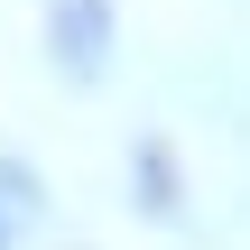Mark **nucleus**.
Wrapping results in <instances>:
<instances>
[{
  "mask_svg": "<svg viewBox=\"0 0 250 250\" xmlns=\"http://www.w3.org/2000/svg\"><path fill=\"white\" fill-rule=\"evenodd\" d=\"M37 37H46V65L65 83H102V65H111V0H46Z\"/></svg>",
  "mask_w": 250,
  "mask_h": 250,
  "instance_id": "obj_1",
  "label": "nucleus"
},
{
  "mask_svg": "<svg viewBox=\"0 0 250 250\" xmlns=\"http://www.w3.org/2000/svg\"><path fill=\"white\" fill-rule=\"evenodd\" d=\"M46 232V186L28 158H0V250H28Z\"/></svg>",
  "mask_w": 250,
  "mask_h": 250,
  "instance_id": "obj_2",
  "label": "nucleus"
}]
</instances>
